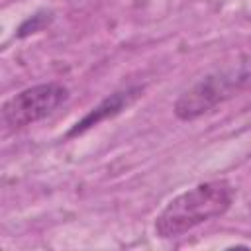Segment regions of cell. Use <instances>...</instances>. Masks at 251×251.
Listing matches in <instances>:
<instances>
[{
  "instance_id": "1",
  "label": "cell",
  "mask_w": 251,
  "mask_h": 251,
  "mask_svg": "<svg viewBox=\"0 0 251 251\" xmlns=\"http://www.w3.org/2000/svg\"><path fill=\"white\" fill-rule=\"evenodd\" d=\"M235 200V186L226 178L200 182L175 196L155 218V235L180 237L194 227L224 216Z\"/></svg>"
},
{
  "instance_id": "2",
  "label": "cell",
  "mask_w": 251,
  "mask_h": 251,
  "mask_svg": "<svg viewBox=\"0 0 251 251\" xmlns=\"http://www.w3.org/2000/svg\"><path fill=\"white\" fill-rule=\"evenodd\" d=\"M247 80H249V73L243 71L241 67L212 73V75L200 78L198 82H194L188 90H184L176 98V102L173 106L175 116L178 120L192 122V120L212 112L220 104H224Z\"/></svg>"
},
{
  "instance_id": "3",
  "label": "cell",
  "mask_w": 251,
  "mask_h": 251,
  "mask_svg": "<svg viewBox=\"0 0 251 251\" xmlns=\"http://www.w3.org/2000/svg\"><path fill=\"white\" fill-rule=\"evenodd\" d=\"M69 100V88L61 82L27 86L8 98L2 106V124L8 129H22L51 116Z\"/></svg>"
},
{
  "instance_id": "4",
  "label": "cell",
  "mask_w": 251,
  "mask_h": 251,
  "mask_svg": "<svg viewBox=\"0 0 251 251\" xmlns=\"http://www.w3.org/2000/svg\"><path fill=\"white\" fill-rule=\"evenodd\" d=\"M141 92H143L141 86H129V88H124V90H118V92L110 94V96L104 98L98 106H94L80 122L75 124V127L69 131V137L80 135V133H84L86 129L94 127L96 124H100V122H104V120H108V118L118 116L122 110H126L129 104H133V102L141 96Z\"/></svg>"
}]
</instances>
